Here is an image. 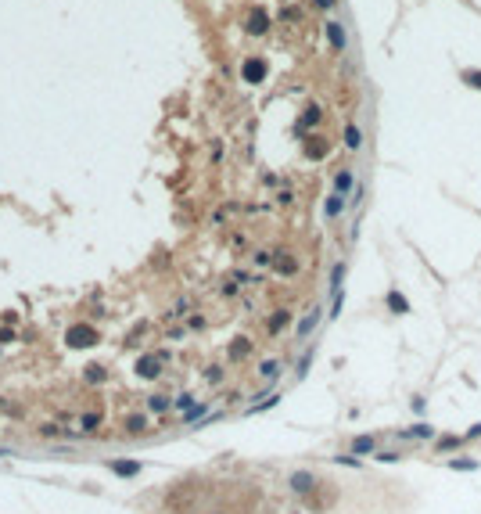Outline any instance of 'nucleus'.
I'll return each mask as SVG.
<instances>
[{"mask_svg": "<svg viewBox=\"0 0 481 514\" xmlns=\"http://www.w3.org/2000/svg\"><path fill=\"white\" fill-rule=\"evenodd\" d=\"M341 281H345V266L338 263V266H334V273H331V288H334V295L341 291Z\"/></svg>", "mask_w": 481, "mask_h": 514, "instance_id": "1a4fd4ad", "label": "nucleus"}, {"mask_svg": "<svg viewBox=\"0 0 481 514\" xmlns=\"http://www.w3.org/2000/svg\"><path fill=\"white\" fill-rule=\"evenodd\" d=\"M262 76H266V61L262 58H248L245 61V79L248 83H262Z\"/></svg>", "mask_w": 481, "mask_h": 514, "instance_id": "f257e3e1", "label": "nucleus"}, {"mask_svg": "<svg viewBox=\"0 0 481 514\" xmlns=\"http://www.w3.org/2000/svg\"><path fill=\"white\" fill-rule=\"evenodd\" d=\"M463 79H467L474 90H481V72H463Z\"/></svg>", "mask_w": 481, "mask_h": 514, "instance_id": "6ab92c4d", "label": "nucleus"}, {"mask_svg": "<svg viewBox=\"0 0 481 514\" xmlns=\"http://www.w3.org/2000/svg\"><path fill=\"white\" fill-rule=\"evenodd\" d=\"M345 144H348V148H359V144H363V133H359L355 126H348V130H345Z\"/></svg>", "mask_w": 481, "mask_h": 514, "instance_id": "9d476101", "label": "nucleus"}, {"mask_svg": "<svg viewBox=\"0 0 481 514\" xmlns=\"http://www.w3.org/2000/svg\"><path fill=\"white\" fill-rule=\"evenodd\" d=\"M147 407L158 414V410H166V407H169V399H166V395H151V399H147Z\"/></svg>", "mask_w": 481, "mask_h": 514, "instance_id": "4468645a", "label": "nucleus"}, {"mask_svg": "<svg viewBox=\"0 0 481 514\" xmlns=\"http://www.w3.org/2000/svg\"><path fill=\"white\" fill-rule=\"evenodd\" d=\"M341 209H345V198H341V194H331V198H327V216H338Z\"/></svg>", "mask_w": 481, "mask_h": 514, "instance_id": "6e6552de", "label": "nucleus"}, {"mask_svg": "<svg viewBox=\"0 0 481 514\" xmlns=\"http://www.w3.org/2000/svg\"><path fill=\"white\" fill-rule=\"evenodd\" d=\"M309 486H312V474H305V471H302V474H291V489H295V493H305Z\"/></svg>", "mask_w": 481, "mask_h": 514, "instance_id": "39448f33", "label": "nucleus"}, {"mask_svg": "<svg viewBox=\"0 0 481 514\" xmlns=\"http://www.w3.org/2000/svg\"><path fill=\"white\" fill-rule=\"evenodd\" d=\"M316 4H319V8H331V4H334V0H316Z\"/></svg>", "mask_w": 481, "mask_h": 514, "instance_id": "5701e85b", "label": "nucleus"}, {"mask_svg": "<svg viewBox=\"0 0 481 514\" xmlns=\"http://www.w3.org/2000/svg\"><path fill=\"white\" fill-rule=\"evenodd\" d=\"M477 435H481V424H474V428L467 431V439H477Z\"/></svg>", "mask_w": 481, "mask_h": 514, "instance_id": "4be33fe9", "label": "nucleus"}, {"mask_svg": "<svg viewBox=\"0 0 481 514\" xmlns=\"http://www.w3.org/2000/svg\"><path fill=\"white\" fill-rule=\"evenodd\" d=\"M72 338H75L72 345H87L83 338H94V331H90V327H75V331H72Z\"/></svg>", "mask_w": 481, "mask_h": 514, "instance_id": "f8f14e48", "label": "nucleus"}, {"mask_svg": "<svg viewBox=\"0 0 481 514\" xmlns=\"http://www.w3.org/2000/svg\"><path fill=\"white\" fill-rule=\"evenodd\" d=\"M327 36H331V44H334L338 51L345 47V29H341L338 22H327Z\"/></svg>", "mask_w": 481, "mask_h": 514, "instance_id": "20e7f679", "label": "nucleus"}, {"mask_svg": "<svg viewBox=\"0 0 481 514\" xmlns=\"http://www.w3.org/2000/svg\"><path fill=\"white\" fill-rule=\"evenodd\" d=\"M259 374H262V378H276V374H280V363H273V360H269V363H262V371H259Z\"/></svg>", "mask_w": 481, "mask_h": 514, "instance_id": "dca6fc26", "label": "nucleus"}, {"mask_svg": "<svg viewBox=\"0 0 481 514\" xmlns=\"http://www.w3.org/2000/svg\"><path fill=\"white\" fill-rule=\"evenodd\" d=\"M449 467H453V471H474L477 464H474V460H449Z\"/></svg>", "mask_w": 481, "mask_h": 514, "instance_id": "f3484780", "label": "nucleus"}, {"mask_svg": "<svg viewBox=\"0 0 481 514\" xmlns=\"http://www.w3.org/2000/svg\"><path fill=\"white\" fill-rule=\"evenodd\" d=\"M140 374H158V360H140Z\"/></svg>", "mask_w": 481, "mask_h": 514, "instance_id": "2eb2a0df", "label": "nucleus"}, {"mask_svg": "<svg viewBox=\"0 0 481 514\" xmlns=\"http://www.w3.org/2000/svg\"><path fill=\"white\" fill-rule=\"evenodd\" d=\"M83 428H87V431H94V428H97V417H94V414H87V417H83Z\"/></svg>", "mask_w": 481, "mask_h": 514, "instance_id": "412c9836", "label": "nucleus"}, {"mask_svg": "<svg viewBox=\"0 0 481 514\" xmlns=\"http://www.w3.org/2000/svg\"><path fill=\"white\" fill-rule=\"evenodd\" d=\"M403 439H431L434 435V428L431 424H417V428H406V431H398Z\"/></svg>", "mask_w": 481, "mask_h": 514, "instance_id": "f03ea898", "label": "nucleus"}, {"mask_svg": "<svg viewBox=\"0 0 481 514\" xmlns=\"http://www.w3.org/2000/svg\"><path fill=\"white\" fill-rule=\"evenodd\" d=\"M316 320H319V309H312V313H309V316H305V320H302V324H298V335H302V338H305V335H309V331H312V327H316Z\"/></svg>", "mask_w": 481, "mask_h": 514, "instance_id": "0eeeda50", "label": "nucleus"}, {"mask_svg": "<svg viewBox=\"0 0 481 514\" xmlns=\"http://www.w3.org/2000/svg\"><path fill=\"white\" fill-rule=\"evenodd\" d=\"M334 187H338V194H345L348 187H352V173L345 169V173H338V180H334Z\"/></svg>", "mask_w": 481, "mask_h": 514, "instance_id": "9b49d317", "label": "nucleus"}, {"mask_svg": "<svg viewBox=\"0 0 481 514\" xmlns=\"http://www.w3.org/2000/svg\"><path fill=\"white\" fill-rule=\"evenodd\" d=\"M111 471H115V474H137L140 464H111Z\"/></svg>", "mask_w": 481, "mask_h": 514, "instance_id": "ddd939ff", "label": "nucleus"}, {"mask_svg": "<svg viewBox=\"0 0 481 514\" xmlns=\"http://www.w3.org/2000/svg\"><path fill=\"white\" fill-rule=\"evenodd\" d=\"M374 450V439H355V453H370Z\"/></svg>", "mask_w": 481, "mask_h": 514, "instance_id": "a211bd4d", "label": "nucleus"}, {"mask_svg": "<svg viewBox=\"0 0 481 514\" xmlns=\"http://www.w3.org/2000/svg\"><path fill=\"white\" fill-rule=\"evenodd\" d=\"M388 306H391L395 313H410V302H406L403 295H398V291H391V295H388Z\"/></svg>", "mask_w": 481, "mask_h": 514, "instance_id": "423d86ee", "label": "nucleus"}, {"mask_svg": "<svg viewBox=\"0 0 481 514\" xmlns=\"http://www.w3.org/2000/svg\"><path fill=\"white\" fill-rule=\"evenodd\" d=\"M202 414H205V407L197 403V407H190V410H187V421H197V417H202Z\"/></svg>", "mask_w": 481, "mask_h": 514, "instance_id": "aec40b11", "label": "nucleus"}, {"mask_svg": "<svg viewBox=\"0 0 481 514\" xmlns=\"http://www.w3.org/2000/svg\"><path fill=\"white\" fill-rule=\"evenodd\" d=\"M266 25H269L266 11H262V8H255V11H252V22H248V29H252V32H266Z\"/></svg>", "mask_w": 481, "mask_h": 514, "instance_id": "7ed1b4c3", "label": "nucleus"}]
</instances>
